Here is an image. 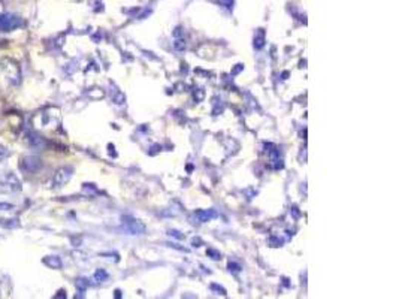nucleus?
<instances>
[{
    "mask_svg": "<svg viewBox=\"0 0 399 299\" xmlns=\"http://www.w3.org/2000/svg\"><path fill=\"white\" fill-rule=\"evenodd\" d=\"M24 25V21L13 13H1L0 15V31H12Z\"/></svg>",
    "mask_w": 399,
    "mask_h": 299,
    "instance_id": "obj_1",
    "label": "nucleus"
},
{
    "mask_svg": "<svg viewBox=\"0 0 399 299\" xmlns=\"http://www.w3.org/2000/svg\"><path fill=\"white\" fill-rule=\"evenodd\" d=\"M70 174H72V169L70 168H63V169L57 171V174L54 177V183L57 186H63L70 178Z\"/></svg>",
    "mask_w": 399,
    "mask_h": 299,
    "instance_id": "obj_2",
    "label": "nucleus"
},
{
    "mask_svg": "<svg viewBox=\"0 0 399 299\" xmlns=\"http://www.w3.org/2000/svg\"><path fill=\"white\" fill-rule=\"evenodd\" d=\"M196 217L200 220V222H208L209 219H212V217H215V213H212V211H200V213H198L196 214Z\"/></svg>",
    "mask_w": 399,
    "mask_h": 299,
    "instance_id": "obj_3",
    "label": "nucleus"
},
{
    "mask_svg": "<svg viewBox=\"0 0 399 299\" xmlns=\"http://www.w3.org/2000/svg\"><path fill=\"white\" fill-rule=\"evenodd\" d=\"M49 267H52V268H58L60 265H61V262L58 261V259H55V258H52V259H46L45 261Z\"/></svg>",
    "mask_w": 399,
    "mask_h": 299,
    "instance_id": "obj_4",
    "label": "nucleus"
},
{
    "mask_svg": "<svg viewBox=\"0 0 399 299\" xmlns=\"http://www.w3.org/2000/svg\"><path fill=\"white\" fill-rule=\"evenodd\" d=\"M96 279H106V274L103 271H97L96 273Z\"/></svg>",
    "mask_w": 399,
    "mask_h": 299,
    "instance_id": "obj_5",
    "label": "nucleus"
}]
</instances>
